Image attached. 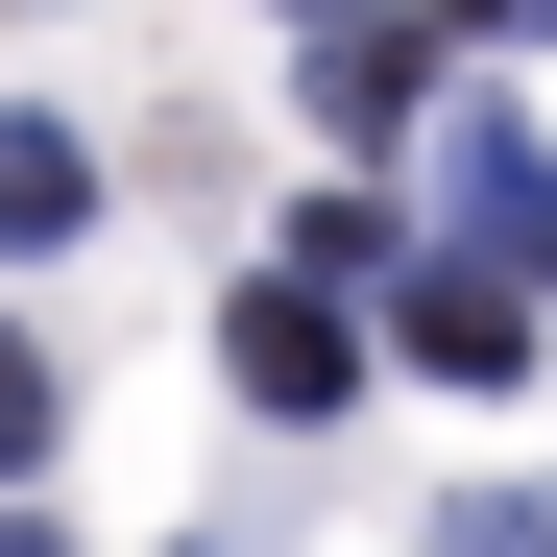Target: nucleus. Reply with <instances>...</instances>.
Listing matches in <instances>:
<instances>
[{
    "instance_id": "obj_4",
    "label": "nucleus",
    "mask_w": 557,
    "mask_h": 557,
    "mask_svg": "<svg viewBox=\"0 0 557 557\" xmlns=\"http://www.w3.org/2000/svg\"><path fill=\"white\" fill-rule=\"evenodd\" d=\"M388 363H436V388H533V292H485V267H388Z\"/></svg>"
},
{
    "instance_id": "obj_1",
    "label": "nucleus",
    "mask_w": 557,
    "mask_h": 557,
    "mask_svg": "<svg viewBox=\"0 0 557 557\" xmlns=\"http://www.w3.org/2000/svg\"><path fill=\"white\" fill-rule=\"evenodd\" d=\"M412 267H485V292H557V122H509V98H436L412 146Z\"/></svg>"
},
{
    "instance_id": "obj_9",
    "label": "nucleus",
    "mask_w": 557,
    "mask_h": 557,
    "mask_svg": "<svg viewBox=\"0 0 557 557\" xmlns=\"http://www.w3.org/2000/svg\"><path fill=\"white\" fill-rule=\"evenodd\" d=\"M0 557H73V533H49V509H0Z\"/></svg>"
},
{
    "instance_id": "obj_6",
    "label": "nucleus",
    "mask_w": 557,
    "mask_h": 557,
    "mask_svg": "<svg viewBox=\"0 0 557 557\" xmlns=\"http://www.w3.org/2000/svg\"><path fill=\"white\" fill-rule=\"evenodd\" d=\"M49 436H73V363H49L25 315H0V485H49Z\"/></svg>"
},
{
    "instance_id": "obj_10",
    "label": "nucleus",
    "mask_w": 557,
    "mask_h": 557,
    "mask_svg": "<svg viewBox=\"0 0 557 557\" xmlns=\"http://www.w3.org/2000/svg\"><path fill=\"white\" fill-rule=\"evenodd\" d=\"M509 25H557V0H509Z\"/></svg>"
},
{
    "instance_id": "obj_7",
    "label": "nucleus",
    "mask_w": 557,
    "mask_h": 557,
    "mask_svg": "<svg viewBox=\"0 0 557 557\" xmlns=\"http://www.w3.org/2000/svg\"><path fill=\"white\" fill-rule=\"evenodd\" d=\"M412 557H557V485H436Z\"/></svg>"
},
{
    "instance_id": "obj_3",
    "label": "nucleus",
    "mask_w": 557,
    "mask_h": 557,
    "mask_svg": "<svg viewBox=\"0 0 557 557\" xmlns=\"http://www.w3.org/2000/svg\"><path fill=\"white\" fill-rule=\"evenodd\" d=\"M219 388H243L267 436L363 412V315H339V292H292V267H243V292H219Z\"/></svg>"
},
{
    "instance_id": "obj_8",
    "label": "nucleus",
    "mask_w": 557,
    "mask_h": 557,
    "mask_svg": "<svg viewBox=\"0 0 557 557\" xmlns=\"http://www.w3.org/2000/svg\"><path fill=\"white\" fill-rule=\"evenodd\" d=\"M412 25H436V49H460V25H509V0H412Z\"/></svg>"
},
{
    "instance_id": "obj_2",
    "label": "nucleus",
    "mask_w": 557,
    "mask_h": 557,
    "mask_svg": "<svg viewBox=\"0 0 557 557\" xmlns=\"http://www.w3.org/2000/svg\"><path fill=\"white\" fill-rule=\"evenodd\" d=\"M292 98H315V146H363V170H388V146L460 98V73H436V25H412V0H292Z\"/></svg>"
},
{
    "instance_id": "obj_5",
    "label": "nucleus",
    "mask_w": 557,
    "mask_h": 557,
    "mask_svg": "<svg viewBox=\"0 0 557 557\" xmlns=\"http://www.w3.org/2000/svg\"><path fill=\"white\" fill-rule=\"evenodd\" d=\"M49 243H98V146L49 98H0V267H49Z\"/></svg>"
}]
</instances>
